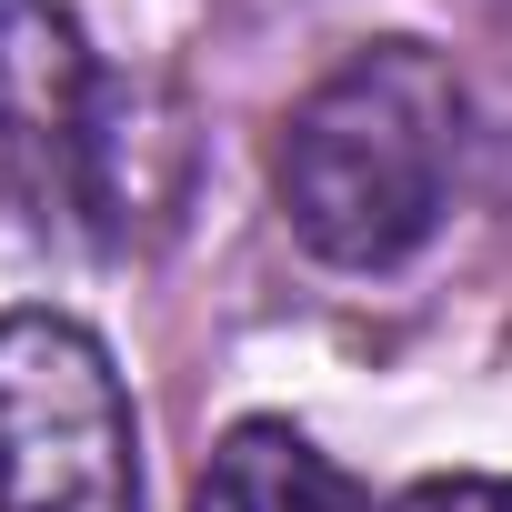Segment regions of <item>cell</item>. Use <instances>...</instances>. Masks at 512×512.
Instances as JSON below:
<instances>
[{"instance_id": "1", "label": "cell", "mask_w": 512, "mask_h": 512, "mask_svg": "<svg viewBox=\"0 0 512 512\" xmlns=\"http://www.w3.org/2000/svg\"><path fill=\"white\" fill-rule=\"evenodd\" d=\"M462 161V81L422 41H372L282 121V221L332 272H392L432 241Z\"/></svg>"}, {"instance_id": "2", "label": "cell", "mask_w": 512, "mask_h": 512, "mask_svg": "<svg viewBox=\"0 0 512 512\" xmlns=\"http://www.w3.org/2000/svg\"><path fill=\"white\" fill-rule=\"evenodd\" d=\"M141 422L111 352L61 312H0V512H131Z\"/></svg>"}, {"instance_id": "3", "label": "cell", "mask_w": 512, "mask_h": 512, "mask_svg": "<svg viewBox=\"0 0 512 512\" xmlns=\"http://www.w3.org/2000/svg\"><path fill=\"white\" fill-rule=\"evenodd\" d=\"M101 151V71L81 21L51 0H0V191L11 201H91Z\"/></svg>"}, {"instance_id": "4", "label": "cell", "mask_w": 512, "mask_h": 512, "mask_svg": "<svg viewBox=\"0 0 512 512\" xmlns=\"http://www.w3.org/2000/svg\"><path fill=\"white\" fill-rule=\"evenodd\" d=\"M191 512H372L292 422H241L211 472H201V502Z\"/></svg>"}, {"instance_id": "5", "label": "cell", "mask_w": 512, "mask_h": 512, "mask_svg": "<svg viewBox=\"0 0 512 512\" xmlns=\"http://www.w3.org/2000/svg\"><path fill=\"white\" fill-rule=\"evenodd\" d=\"M402 512H512V482H482V472H452V482H422Z\"/></svg>"}]
</instances>
